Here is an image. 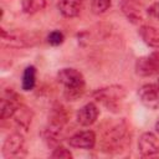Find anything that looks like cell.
<instances>
[{
    "instance_id": "obj_1",
    "label": "cell",
    "mask_w": 159,
    "mask_h": 159,
    "mask_svg": "<svg viewBox=\"0 0 159 159\" xmlns=\"http://www.w3.org/2000/svg\"><path fill=\"white\" fill-rule=\"evenodd\" d=\"M57 80L65 86L63 96L67 101L78 99L84 92V77L76 68H62L57 72Z\"/></svg>"
},
{
    "instance_id": "obj_2",
    "label": "cell",
    "mask_w": 159,
    "mask_h": 159,
    "mask_svg": "<svg viewBox=\"0 0 159 159\" xmlns=\"http://www.w3.org/2000/svg\"><path fill=\"white\" fill-rule=\"evenodd\" d=\"M125 94H127V92H125V88L123 86L112 84L108 87H102V88L96 89L92 93V97L97 102L106 106L108 109L113 111L117 108L118 102H120L125 97Z\"/></svg>"
},
{
    "instance_id": "obj_3",
    "label": "cell",
    "mask_w": 159,
    "mask_h": 159,
    "mask_svg": "<svg viewBox=\"0 0 159 159\" xmlns=\"http://www.w3.org/2000/svg\"><path fill=\"white\" fill-rule=\"evenodd\" d=\"M128 142H130V139H128V127L124 122H122L120 124H117L111 130H108L106 134L103 150L107 153L119 152L128 144Z\"/></svg>"
},
{
    "instance_id": "obj_4",
    "label": "cell",
    "mask_w": 159,
    "mask_h": 159,
    "mask_svg": "<svg viewBox=\"0 0 159 159\" xmlns=\"http://www.w3.org/2000/svg\"><path fill=\"white\" fill-rule=\"evenodd\" d=\"M135 73L142 77H149L159 73V51L138 57L135 61Z\"/></svg>"
},
{
    "instance_id": "obj_5",
    "label": "cell",
    "mask_w": 159,
    "mask_h": 159,
    "mask_svg": "<svg viewBox=\"0 0 159 159\" xmlns=\"http://www.w3.org/2000/svg\"><path fill=\"white\" fill-rule=\"evenodd\" d=\"M19 99H20L19 94L16 92H14L11 88L4 92L1 101H0V118L2 120L7 119L10 117H14L17 108L21 106Z\"/></svg>"
},
{
    "instance_id": "obj_6",
    "label": "cell",
    "mask_w": 159,
    "mask_h": 159,
    "mask_svg": "<svg viewBox=\"0 0 159 159\" xmlns=\"http://www.w3.org/2000/svg\"><path fill=\"white\" fill-rule=\"evenodd\" d=\"M138 96L140 102L149 109L159 108V86L157 83L143 84L138 91Z\"/></svg>"
},
{
    "instance_id": "obj_7",
    "label": "cell",
    "mask_w": 159,
    "mask_h": 159,
    "mask_svg": "<svg viewBox=\"0 0 159 159\" xmlns=\"http://www.w3.org/2000/svg\"><path fill=\"white\" fill-rule=\"evenodd\" d=\"M1 39L2 41L11 46V47H27L32 45V40H31V35L22 32L20 30H10L6 31L5 29H1Z\"/></svg>"
},
{
    "instance_id": "obj_8",
    "label": "cell",
    "mask_w": 159,
    "mask_h": 159,
    "mask_svg": "<svg viewBox=\"0 0 159 159\" xmlns=\"http://www.w3.org/2000/svg\"><path fill=\"white\" fill-rule=\"evenodd\" d=\"M119 6L129 22L138 25L143 21V6L139 0H120Z\"/></svg>"
},
{
    "instance_id": "obj_9",
    "label": "cell",
    "mask_w": 159,
    "mask_h": 159,
    "mask_svg": "<svg viewBox=\"0 0 159 159\" xmlns=\"http://www.w3.org/2000/svg\"><path fill=\"white\" fill-rule=\"evenodd\" d=\"M138 150L143 157L159 155V138L150 132L143 133L138 140Z\"/></svg>"
},
{
    "instance_id": "obj_10",
    "label": "cell",
    "mask_w": 159,
    "mask_h": 159,
    "mask_svg": "<svg viewBox=\"0 0 159 159\" xmlns=\"http://www.w3.org/2000/svg\"><path fill=\"white\" fill-rule=\"evenodd\" d=\"M24 137L20 134V133H12L10 134L4 144H2V155L5 158H10V157H14V155H19L21 153V150L24 149Z\"/></svg>"
},
{
    "instance_id": "obj_11",
    "label": "cell",
    "mask_w": 159,
    "mask_h": 159,
    "mask_svg": "<svg viewBox=\"0 0 159 159\" xmlns=\"http://www.w3.org/2000/svg\"><path fill=\"white\" fill-rule=\"evenodd\" d=\"M68 144L73 148L92 149L96 145V134L92 130H83L73 134L68 139Z\"/></svg>"
},
{
    "instance_id": "obj_12",
    "label": "cell",
    "mask_w": 159,
    "mask_h": 159,
    "mask_svg": "<svg viewBox=\"0 0 159 159\" xmlns=\"http://www.w3.org/2000/svg\"><path fill=\"white\" fill-rule=\"evenodd\" d=\"M98 116H99V109H98V107H97L93 102H89V103L84 104L83 107H81V108L77 111L76 118H77V122H78L81 125L88 127V125L93 124V123L97 120Z\"/></svg>"
},
{
    "instance_id": "obj_13",
    "label": "cell",
    "mask_w": 159,
    "mask_h": 159,
    "mask_svg": "<svg viewBox=\"0 0 159 159\" xmlns=\"http://www.w3.org/2000/svg\"><path fill=\"white\" fill-rule=\"evenodd\" d=\"M138 34L147 46L154 50H159V30L157 27L150 25H142L138 30Z\"/></svg>"
},
{
    "instance_id": "obj_14",
    "label": "cell",
    "mask_w": 159,
    "mask_h": 159,
    "mask_svg": "<svg viewBox=\"0 0 159 159\" xmlns=\"http://www.w3.org/2000/svg\"><path fill=\"white\" fill-rule=\"evenodd\" d=\"M68 119V113L66 111V108L61 104H56L52 107L50 116H48V125L56 129H61L63 128L65 123Z\"/></svg>"
},
{
    "instance_id": "obj_15",
    "label": "cell",
    "mask_w": 159,
    "mask_h": 159,
    "mask_svg": "<svg viewBox=\"0 0 159 159\" xmlns=\"http://www.w3.org/2000/svg\"><path fill=\"white\" fill-rule=\"evenodd\" d=\"M58 10L65 17H76L82 10V0H60Z\"/></svg>"
},
{
    "instance_id": "obj_16",
    "label": "cell",
    "mask_w": 159,
    "mask_h": 159,
    "mask_svg": "<svg viewBox=\"0 0 159 159\" xmlns=\"http://www.w3.org/2000/svg\"><path fill=\"white\" fill-rule=\"evenodd\" d=\"M35 84H36V67L27 66L22 73L21 87L24 91H31V89H34Z\"/></svg>"
},
{
    "instance_id": "obj_17",
    "label": "cell",
    "mask_w": 159,
    "mask_h": 159,
    "mask_svg": "<svg viewBox=\"0 0 159 159\" xmlns=\"http://www.w3.org/2000/svg\"><path fill=\"white\" fill-rule=\"evenodd\" d=\"M32 116H34L32 112H31L27 107H25V106H22V104L17 108L16 113L14 114L16 123H17L20 127L25 128V129L29 128V125H30V123H31V119H32Z\"/></svg>"
},
{
    "instance_id": "obj_18",
    "label": "cell",
    "mask_w": 159,
    "mask_h": 159,
    "mask_svg": "<svg viewBox=\"0 0 159 159\" xmlns=\"http://www.w3.org/2000/svg\"><path fill=\"white\" fill-rule=\"evenodd\" d=\"M46 0H22V11L25 14L32 15L46 7Z\"/></svg>"
},
{
    "instance_id": "obj_19",
    "label": "cell",
    "mask_w": 159,
    "mask_h": 159,
    "mask_svg": "<svg viewBox=\"0 0 159 159\" xmlns=\"http://www.w3.org/2000/svg\"><path fill=\"white\" fill-rule=\"evenodd\" d=\"M112 5V0H93L92 1V11L97 15L106 12Z\"/></svg>"
},
{
    "instance_id": "obj_20",
    "label": "cell",
    "mask_w": 159,
    "mask_h": 159,
    "mask_svg": "<svg viewBox=\"0 0 159 159\" xmlns=\"http://www.w3.org/2000/svg\"><path fill=\"white\" fill-rule=\"evenodd\" d=\"M72 157H73L72 153L62 145H57L51 154V158H55V159H72Z\"/></svg>"
},
{
    "instance_id": "obj_21",
    "label": "cell",
    "mask_w": 159,
    "mask_h": 159,
    "mask_svg": "<svg viewBox=\"0 0 159 159\" xmlns=\"http://www.w3.org/2000/svg\"><path fill=\"white\" fill-rule=\"evenodd\" d=\"M63 40H65V35L60 30H53L47 36V42L51 46H58L63 42Z\"/></svg>"
},
{
    "instance_id": "obj_22",
    "label": "cell",
    "mask_w": 159,
    "mask_h": 159,
    "mask_svg": "<svg viewBox=\"0 0 159 159\" xmlns=\"http://www.w3.org/2000/svg\"><path fill=\"white\" fill-rule=\"evenodd\" d=\"M148 15L150 17H154L157 20H159V2H154L148 10H147Z\"/></svg>"
},
{
    "instance_id": "obj_23",
    "label": "cell",
    "mask_w": 159,
    "mask_h": 159,
    "mask_svg": "<svg viewBox=\"0 0 159 159\" xmlns=\"http://www.w3.org/2000/svg\"><path fill=\"white\" fill-rule=\"evenodd\" d=\"M155 129H157V132L159 133V119H158L157 123H155Z\"/></svg>"
},
{
    "instance_id": "obj_24",
    "label": "cell",
    "mask_w": 159,
    "mask_h": 159,
    "mask_svg": "<svg viewBox=\"0 0 159 159\" xmlns=\"http://www.w3.org/2000/svg\"><path fill=\"white\" fill-rule=\"evenodd\" d=\"M157 84L159 86V77H158V81H157Z\"/></svg>"
}]
</instances>
